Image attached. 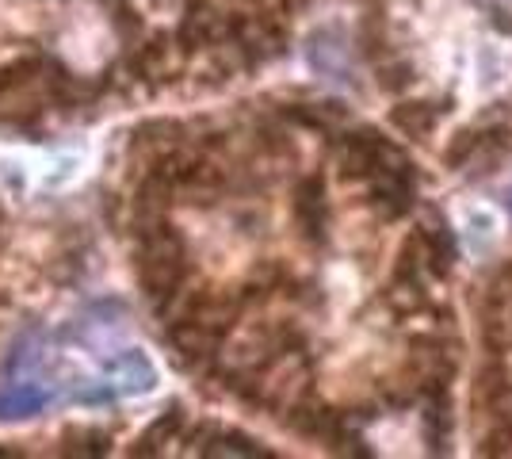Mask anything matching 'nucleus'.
I'll list each match as a JSON object with an SVG mask.
<instances>
[{
	"instance_id": "f257e3e1",
	"label": "nucleus",
	"mask_w": 512,
	"mask_h": 459,
	"mask_svg": "<svg viewBox=\"0 0 512 459\" xmlns=\"http://www.w3.org/2000/svg\"><path fill=\"white\" fill-rule=\"evenodd\" d=\"M501 211L490 203H463L459 207V238L467 245L470 257H490L493 245L501 241Z\"/></svg>"
},
{
	"instance_id": "7ed1b4c3",
	"label": "nucleus",
	"mask_w": 512,
	"mask_h": 459,
	"mask_svg": "<svg viewBox=\"0 0 512 459\" xmlns=\"http://www.w3.org/2000/svg\"><path fill=\"white\" fill-rule=\"evenodd\" d=\"M512 77V54L501 43H478L474 50V88L486 96V92H497Z\"/></svg>"
},
{
	"instance_id": "f03ea898",
	"label": "nucleus",
	"mask_w": 512,
	"mask_h": 459,
	"mask_svg": "<svg viewBox=\"0 0 512 459\" xmlns=\"http://www.w3.org/2000/svg\"><path fill=\"white\" fill-rule=\"evenodd\" d=\"M107 387H111V394H123V398H142L157 387V368L142 349L119 352L107 364Z\"/></svg>"
},
{
	"instance_id": "20e7f679",
	"label": "nucleus",
	"mask_w": 512,
	"mask_h": 459,
	"mask_svg": "<svg viewBox=\"0 0 512 459\" xmlns=\"http://www.w3.org/2000/svg\"><path fill=\"white\" fill-rule=\"evenodd\" d=\"M46 402H50V394L39 391V387H31V383H23V387H12L8 394H0V421H20V417H31L39 414Z\"/></svg>"
}]
</instances>
